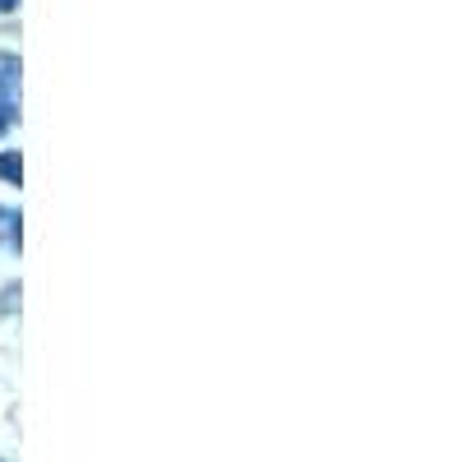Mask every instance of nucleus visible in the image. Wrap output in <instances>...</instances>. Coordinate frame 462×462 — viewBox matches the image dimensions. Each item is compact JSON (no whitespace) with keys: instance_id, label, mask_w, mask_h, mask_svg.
<instances>
[{"instance_id":"1","label":"nucleus","mask_w":462,"mask_h":462,"mask_svg":"<svg viewBox=\"0 0 462 462\" xmlns=\"http://www.w3.org/2000/svg\"><path fill=\"white\" fill-rule=\"evenodd\" d=\"M14 84H19V65H14V56H0V97H5V102H10Z\"/></svg>"},{"instance_id":"2","label":"nucleus","mask_w":462,"mask_h":462,"mask_svg":"<svg viewBox=\"0 0 462 462\" xmlns=\"http://www.w3.org/2000/svg\"><path fill=\"white\" fill-rule=\"evenodd\" d=\"M14 236H19V217L0 208V241H14Z\"/></svg>"},{"instance_id":"3","label":"nucleus","mask_w":462,"mask_h":462,"mask_svg":"<svg viewBox=\"0 0 462 462\" xmlns=\"http://www.w3.org/2000/svg\"><path fill=\"white\" fill-rule=\"evenodd\" d=\"M19 158H14V152H5V158H0V176H5V180H19Z\"/></svg>"},{"instance_id":"4","label":"nucleus","mask_w":462,"mask_h":462,"mask_svg":"<svg viewBox=\"0 0 462 462\" xmlns=\"http://www.w3.org/2000/svg\"><path fill=\"white\" fill-rule=\"evenodd\" d=\"M10 121H14V106H10V102H5V97H0V130H5V125H10Z\"/></svg>"},{"instance_id":"5","label":"nucleus","mask_w":462,"mask_h":462,"mask_svg":"<svg viewBox=\"0 0 462 462\" xmlns=\"http://www.w3.org/2000/svg\"><path fill=\"white\" fill-rule=\"evenodd\" d=\"M5 10H14V0H0V14H5Z\"/></svg>"}]
</instances>
